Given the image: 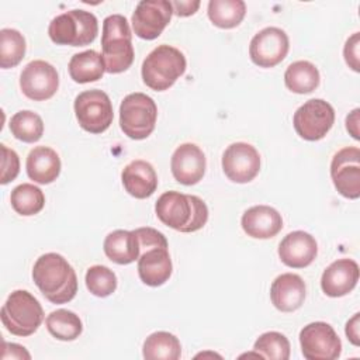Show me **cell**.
I'll list each match as a JSON object with an SVG mask.
<instances>
[{"label":"cell","instance_id":"15","mask_svg":"<svg viewBox=\"0 0 360 360\" xmlns=\"http://www.w3.org/2000/svg\"><path fill=\"white\" fill-rule=\"evenodd\" d=\"M20 87L30 100L44 101L51 98L59 87L56 69L41 59L30 62L20 75Z\"/></svg>","mask_w":360,"mask_h":360},{"label":"cell","instance_id":"11","mask_svg":"<svg viewBox=\"0 0 360 360\" xmlns=\"http://www.w3.org/2000/svg\"><path fill=\"white\" fill-rule=\"evenodd\" d=\"M330 177L339 194L350 200L360 197V149L357 146H347L335 153Z\"/></svg>","mask_w":360,"mask_h":360},{"label":"cell","instance_id":"6","mask_svg":"<svg viewBox=\"0 0 360 360\" xmlns=\"http://www.w3.org/2000/svg\"><path fill=\"white\" fill-rule=\"evenodd\" d=\"M56 45L84 46L91 44L98 34L97 17L86 10H70L56 15L48 28Z\"/></svg>","mask_w":360,"mask_h":360},{"label":"cell","instance_id":"29","mask_svg":"<svg viewBox=\"0 0 360 360\" xmlns=\"http://www.w3.org/2000/svg\"><path fill=\"white\" fill-rule=\"evenodd\" d=\"M45 322H46L48 332L53 338H56L59 340H65V342L77 339L83 330V323H82L79 315H76L75 312H72L69 309L52 311L46 316Z\"/></svg>","mask_w":360,"mask_h":360},{"label":"cell","instance_id":"32","mask_svg":"<svg viewBox=\"0 0 360 360\" xmlns=\"http://www.w3.org/2000/svg\"><path fill=\"white\" fill-rule=\"evenodd\" d=\"M25 55V39L22 34L14 28H3L0 31V66L10 69L17 66Z\"/></svg>","mask_w":360,"mask_h":360},{"label":"cell","instance_id":"25","mask_svg":"<svg viewBox=\"0 0 360 360\" xmlns=\"http://www.w3.org/2000/svg\"><path fill=\"white\" fill-rule=\"evenodd\" d=\"M69 75L76 83H90L103 77L104 60L94 49L75 53L69 62Z\"/></svg>","mask_w":360,"mask_h":360},{"label":"cell","instance_id":"19","mask_svg":"<svg viewBox=\"0 0 360 360\" xmlns=\"http://www.w3.org/2000/svg\"><path fill=\"white\" fill-rule=\"evenodd\" d=\"M240 225L250 238L270 239L283 229V218L270 205H255L243 212Z\"/></svg>","mask_w":360,"mask_h":360},{"label":"cell","instance_id":"40","mask_svg":"<svg viewBox=\"0 0 360 360\" xmlns=\"http://www.w3.org/2000/svg\"><path fill=\"white\" fill-rule=\"evenodd\" d=\"M359 319H360V314H354L353 318L350 321H347L346 323V336L347 339L354 345L359 346L360 345V338H359Z\"/></svg>","mask_w":360,"mask_h":360},{"label":"cell","instance_id":"35","mask_svg":"<svg viewBox=\"0 0 360 360\" xmlns=\"http://www.w3.org/2000/svg\"><path fill=\"white\" fill-rule=\"evenodd\" d=\"M134 232L138 238L141 253H143L152 248H169L165 235L162 232H159L158 229L145 226V228H138Z\"/></svg>","mask_w":360,"mask_h":360},{"label":"cell","instance_id":"1","mask_svg":"<svg viewBox=\"0 0 360 360\" xmlns=\"http://www.w3.org/2000/svg\"><path fill=\"white\" fill-rule=\"evenodd\" d=\"M32 280L52 304H66L77 292V277L69 262L59 253H45L32 267Z\"/></svg>","mask_w":360,"mask_h":360},{"label":"cell","instance_id":"9","mask_svg":"<svg viewBox=\"0 0 360 360\" xmlns=\"http://www.w3.org/2000/svg\"><path fill=\"white\" fill-rule=\"evenodd\" d=\"M335 122L333 107L322 98L305 101L292 117L295 132L305 141H319L332 128Z\"/></svg>","mask_w":360,"mask_h":360},{"label":"cell","instance_id":"5","mask_svg":"<svg viewBox=\"0 0 360 360\" xmlns=\"http://www.w3.org/2000/svg\"><path fill=\"white\" fill-rule=\"evenodd\" d=\"M0 318L10 333L15 336H30L41 326L44 309L31 292L15 290L3 304Z\"/></svg>","mask_w":360,"mask_h":360},{"label":"cell","instance_id":"22","mask_svg":"<svg viewBox=\"0 0 360 360\" xmlns=\"http://www.w3.org/2000/svg\"><path fill=\"white\" fill-rule=\"evenodd\" d=\"M172 259L167 248H152L141 253L138 259V274L142 283L150 287L165 284L172 276Z\"/></svg>","mask_w":360,"mask_h":360},{"label":"cell","instance_id":"41","mask_svg":"<svg viewBox=\"0 0 360 360\" xmlns=\"http://www.w3.org/2000/svg\"><path fill=\"white\" fill-rule=\"evenodd\" d=\"M359 108H354L347 117H346V129L349 131V134L354 138L359 139Z\"/></svg>","mask_w":360,"mask_h":360},{"label":"cell","instance_id":"3","mask_svg":"<svg viewBox=\"0 0 360 360\" xmlns=\"http://www.w3.org/2000/svg\"><path fill=\"white\" fill-rule=\"evenodd\" d=\"M132 34L128 20L121 14H111L103 21L101 58L105 72H125L134 62Z\"/></svg>","mask_w":360,"mask_h":360},{"label":"cell","instance_id":"33","mask_svg":"<svg viewBox=\"0 0 360 360\" xmlns=\"http://www.w3.org/2000/svg\"><path fill=\"white\" fill-rule=\"evenodd\" d=\"M253 350L262 356V359L271 360H288L290 359V342L280 332H266L257 338L253 345Z\"/></svg>","mask_w":360,"mask_h":360},{"label":"cell","instance_id":"14","mask_svg":"<svg viewBox=\"0 0 360 360\" xmlns=\"http://www.w3.org/2000/svg\"><path fill=\"white\" fill-rule=\"evenodd\" d=\"M222 170L233 183H249L259 174L260 155L250 143H231L222 155Z\"/></svg>","mask_w":360,"mask_h":360},{"label":"cell","instance_id":"17","mask_svg":"<svg viewBox=\"0 0 360 360\" xmlns=\"http://www.w3.org/2000/svg\"><path fill=\"white\" fill-rule=\"evenodd\" d=\"M318 255L315 238L304 231H294L284 236L278 245V256L281 262L292 269H304L309 266Z\"/></svg>","mask_w":360,"mask_h":360},{"label":"cell","instance_id":"18","mask_svg":"<svg viewBox=\"0 0 360 360\" xmlns=\"http://www.w3.org/2000/svg\"><path fill=\"white\" fill-rule=\"evenodd\" d=\"M359 281V264L352 259H338L330 263L321 277V288L328 297L349 294Z\"/></svg>","mask_w":360,"mask_h":360},{"label":"cell","instance_id":"8","mask_svg":"<svg viewBox=\"0 0 360 360\" xmlns=\"http://www.w3.org/2000/svg\"><path fill=\"white\" fill-rule=\"evenodd\" d=\"M75 114L79 125L90 134H101L112 124L114 111L107 93L93 89L75 98Z\"/></svg>","mask_w":360,"mask_h":360},{"label":"cell","instance_id":"7","mask_svg":"<svg viewBox=\"0 0 360 360\" xmlns=\"http://www.w3.org/2000/svg\"><path fill=\"white\" fill-rule=\"evenodd\" d=\"M158 107L145 93H131L120 105V127L122 132L135 141L148 138L156 125Z\"/></svg>","mask_w":360,"mask_h":360},{"label":"cell","instance_id":"34","mask_svg":"<svg viewBox=\"0 0 360 360\" xmlns=\"http://www.w3.org/2000/svg\"><path fill=\"white\" fill-rule=\"evenodd\" d=\"M86 287L96 297H108L117 288V276L107 266H91L86 271Z\"/></svg>","mask_w":360,"mask_h":360},{"label":"cell","instance_id":"39","mask_svg":"<svg viewBox=\"0 0 360 360\" xmlns=\"http://www.w3.org/2000/svg\"><path fill=\"white\" fill-rule=\"evenodd\" d=\"M173 7V14L179 17H188L193 15L198 7L200 1L198 0H186V1H170Z\"/></svg>","mask_w":360,"mask_h":360},{"label":"cell","instance_id":"38","mask_svg":"<svg viewBox=\"0 0 360 360\" xmlns=\"http://www.w3.org/2000/svg\"><path fill=\"white\" fill-rule=\"evenodd\" d=\"M1 359L7 360V359H31V354L25 350L24 346L17 345V343H7L3 342V353H1Z\"/></svg>","mask_w":360,"mask_h":360},{"label":"cell","instance_id":"2","mask_svg":"<svg viewBox=\"0 0 360 360\" xmlns=\"http://www.w3.org/2000/svg\"><path fill=\"white\" fill-rule=\"evenodd\" d=\"M156 217L166 226L190 233L201 229L208 221V207L197 195L179 191L163 193L155 204Z\"/></svg>","mask_w":360,"mask_h":360},{"label":"cell","instance_id":"21","mask_svg":"<svg viewBox=\"0 0 360 360\" xmlns=\"http://www.w3.org/2000/svg\"><path fill=\"white\" fill-rule=\"evenodd\" d=\"M121 180L127 193L135 198H148L158 188V176L153 166L146 160H132L121 173Z\"/></svg>","mask_w":360,"mask_h":360},{"label":"cell","instance_id":"24","mask_svg":"<svg viewBox=\"0 0 360 360\" xmlns=\"http://www.w3.org/2000/svg\"><path fill=\"white\" fill-rule=\"evenodd\" d=\"M105 256L117 264H129L139 259L141 248L134 231L117 229L110 232L103 243Z\"/></svg>","mask_w":360,"mask_h":360},{"label":"cell","instance_id":"10","mask_svg":"<svg viewBox=\"0 0 360 360\" xmlns=\"http://www.w3.org/2000/svg\"><path fill=\"white\" fill-rule=\"evenodd\" d=\"M302 356L307 360H335L342 353V342L326 322H311L300 332Z\"/></svg>","mask_w":360,"mask_h":360},{"label":"cell","instance_id":"26","mask_svg":"<svg viewBox=\"0 0 360 360\" xmlns=\"http://www.w3.org/2000/svg\"><path fill=\"white\" fill-rule=\"evenodd\" d=\"M319 70L308 60L292 62L285 73L284 83L288 90L297 94H307L319 86Z\"/></svg>","mask_w":360,"mask_h":360},{"label":"cell","instance_id":"16","mask_svg":"<svg viewBox=\"0 0 360 360\" xmlns=\"http://www.w3.org/2000/svg\"><path fill=\"white\" fill-rule=\"evenodd\" d=\"M170 167L174 180L180 184H197L205 173V155L195 143H181L172 155Z\"/></svg>","mask_w":360,"mask_h":360},{"label":"cell","instance_id":"27","mask_svg":"<svg viewBox=\"0 0 360 360\" xmlns=\"http://www.w3.org/2000/svg\"><path fill=\"white\" fill-rule=\"evenodd\" d=\"M142 354L146 360H177L181 356V345L173 333L159 330L145 339Z\"/></svg>","mask_w":360,"mask_h":360},{"label":"cell","instance_id":"13","mask_svg":"<svg viewBox=\"0 0 360 360\" xmlns=\"http://www.w3.org/2000/svg\"><path fill=\"white\" fill-rule=\"evenodd\" d=\"M288 48V37L281 28L266 27L252 38L249 56L259 68H273L287 56Z\"/></svg>","mask_w":360,"mask_h":360},{"label":"cell","instance_id":"37","mask_svg":"<svg viewBox=\"0 0 360 360\" xmlns=\"http://www.w3.org/2000/svg\"><path fill=\"white\" fill-rule=\"evenodd\" d=\"M359 46H360V34L354 32L345 44L343 55L345 60L354 72H360V63H359Z\"/></svg>","mask_w":360,"mask_h":360},{"label":"cell","instance_id":"28","mask_svg":"<svg viewBox=\"0 0 360 360\" xmlns=\"http://www.w3.org/2000/svg\"><path fill=\"white\" fill-rule=\"evenodd\" d=\"M207 13L214 25L229 30L242 22L246 14V4L242 0H211Z\"/></svg>","mask_w":360,"mask_h":360},{"label":"cell","instance_id":"4","mask_svg":"<svg viewBox=\"0 0 360 360\" xmlns=\"http://www.w3.org/2000/svg\"><path fill=\"white\" fill-rule=\"evenodd\" d=\"M186 58L174 46H156L142 63L143 83L156 91H163L172 87L176 80L186 72Z\"/></svg>","mask_w":360,"mask_h":360},{"label":"cell","instance_id":"23","mask_svg":"<svg viewBox=\"0 0 360 360\" xmlns=\"http://www.w3.org/2000/svg\"><path fill=\"white\" fill-rule=\"evenodd\" d=\"M27 174L38 184L55 181L60 173L59 155L48 146H37L27 156Z\"/></svg>","mask_w":360,"mask_h":360},{"label":"cell","instance_id":"30","mask_svg":"<svg viewBox=\"0 0 360 360\" xmlns=\"http://www.w3.org/2000/svg\"><path fill=\"white\" fill-rule=\"evenodd\" d=\"M10 202L17 214L30 217L38 214L44 208L45 195L39 187L30 183H22L13 188Z\"/></svg>","mask_w":360,"mask_h":360},{"label":"cell","instance_id":"12","mask_svg":"<svg viewBox=\"0 0 360 360\" xmlns=\"http://www.w3.org/2000/svg\"><path fill=\"white\" fill-rule=\"evenodd\" d=\"M172 14L173 7L167 0L139 1L131 20L135 35L146 41L158 38L170 22Z\"/></svg>","mask_w":360,"mask_h":360},{"label":"cell","instance_id":"20","mask_svg":"<svg viewBox=\"0 0 360 360\" xmlns=\"http://www.w3.org/2000/svg\"><path fill=\"white\" fill-rule=\"evenodd\" d=\"M270 298L273 305L281 312L297 311L305 300V283L298 274H280L271 283Z\"/></svg>","mask_w":360,"mask_h":360},{"label":"cell","instance_id":"31","mask_svg":"<svg viewBox=\"0 0 360 360\" xmlns=\"http://www.w3.org/2000/svg\"><path fill=\"white\" fill-rule=\"evenodd\" d=\"M10 131L18 141L34 143L39 141L44 134V121L37 112L22 110L11 117Z\"/></svg>","mask_w":360,"mask_h":360},{"label":"cell","instance_id":"36","mask_svg":"<svg viewBox=\"0 0 360 360\" xmlns=\"http://www.w3.org/2000/svg\"><path fill=\"white\" fill-rule=\"evenodd\" d=\"M0 146H1V152H3L0 183L1 184H7V183L13 181L17 177L18 172H20V158L15 153V150L7 148L3 143Z\"/></svg>","mask_w":360,"mask_h":360}]
</instances>
